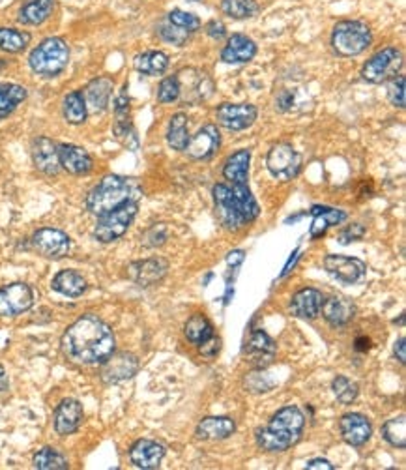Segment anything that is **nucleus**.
Returning a JSON list of instances; mask_svg holds the SVG:
<instances>
[{
	"instance_id": "nucleus-2",
	"label": "nucleus",
	"mask_w": 406,
	"mask_h": 470,
	"mask_svg": "<svg viewBox=\"0 0 406 470\" xmlns=\"http://www.w3.org/2000/svg\"><path fill=\"white\" fill-rule=\"evenodd\" d=\"M305 418L298 407H285L271 416L266 427L256 429V444L264 452H285L302 437Z\"/></svg>"
},
{
	"instance_id": "nucleus-21",
	"label": "nucleus",
	"mask_w": 406,
	"mask_h": 470,
	"mask_svg": "<svg viewBox=\"0 0 406 470\" xmlns=\"http://www.w3.org/2000/svg\"><path fill=\"white\" fill-rule=\"evenodd\" d=\"M58 157H60V165L66 169L69 174H89L94 167L92 157L84 148L75 147V145H60L58 147Z\"/></svg>"
},
{
	"instance_id": "nucleus-50",
	"label": "nucleus",
	"mask_w": 406,
	"mask_h": 470,
	"mask_svg": "<svg viewBox=\"0 0 406 470\" xmlns=\"http://www.w3.org/2000/svg\"><path fill=\"white\" fill-rule=\"evenodd\" d=\"M363 235H365L363 225L354 223V225H350V227H346V229L339 235V242H341V244H350V242L361 240Z\"/></svg>"
},
{
	"instance_id": "nucleus-10",
	"label": "nucleus",
	"mask_w": 406,
	"mask_h": 470,
	"mask_svg": "<svg viewBox=\"0 0 406 470\" xmlns=\"http://www.w3.org/2000/svg\"><path fill=\"white\" fill-rule=\"evenodd\" d=\"M256 107L251 103H221L215 111V118L230 131L247 130L256 121Z\"/></svg>"
},
{
	"instance_id": "nucleus-40",
	"label": "nucleus",
	"mask_w": 406,
	"mask_h": 470,
	"mask_svg": "<svg viewBox=\"0 0 406 470\" xmlns=\"http://www.w3.org/2000/svg\"><path fill=\"white\" fill-rule=\"evenodd\" d=\"M221 10L225 16L232 17V19H249L259 11V4L255 0H223L221 2Z\"/></svg>"
},
{
	"instance_id": "nucleus-26",
	"label": "nucleus",
	"mask_w": 406,
	"mask_h": 470,
	"mask_svg": "<svg viewBox=\"0 0 406 470\" xmlns=\"http://www.w3.org/2000/svg\"><path fill=\"white\" fill-rule=\"evenodd\" d=\"M111 94H113V81L107 77H99L94 79L92 83L84 89V103H86V109L92 111V113H101V111L107 109L109 105Z\"/></svg>"
},
{
	"instance_id": "nucleus-4",
	"label": "nucleus",
	"mask_w": 406,
	"mask_h": 470,
	"mask_svg": "<svg viewBox=\"0 0 406 470\" xmlns=\"http://www.w3.org/2000/svg\"><path fill=\"white\" fill-rule=\"evenodd\" d=\"M69 62V47L62 38H47L32 49L28 64L34 74L42 77H55L62 74Z\"/></svg>"
},
{
	"instance_id": "nucleus-16",
	"label": "nucleus",
	"mask_w": 406,
	"mask_h": 470,
	"mask_svg": "<svg viewBox=\"0 0 406 470\" xmlns=\"http://www.w3.org/2000/svg\"><path fill=\"white\" fill-rule=\"evenodd\" d=\"M214 201H215V214H218V220L221 221L223 227L230 230H238L242 229L245 223V220L239 216V212L236 210L235 203H232V197H230V188L227 184H218L214 188Z\"/></svg>"
},
{
	"instance_id": "nucleus-17",
	"label": "nucleus",
	"mask_w": 406,
	"mask_h": 470,
	"mask_svg": "<svg viewBox=\"0 0 406 470\" xmlns=\"http://www.w3.org/2000/svg\"><path fill=\"white\" fill-rule=\"evenodd\" d=\"M32 160L38 171L43 174L55 177L60 173V157H58V145L47 139V137H38L32 142Z\"/></svg>"
},
{
	"instance_id": "nucleus-23",
	"label": "nucleus",
	"mask_w": 406,
	"mask_h": 470,
	"mask_svg": "<svg viewBox=\"0 0 406 470\" xmlns=\"http://www.w3.org/2000/svg\"><path fill=\"white\" fill-rule=\"evenodd\" d=\"M256 55V43L244 34H232L221 51V60L227 64L251 62Z\"/></svg>"
},
{
	"instance_id": "nucleus-46",
	"label": "nucleus",
	"mask_w": 406,
	"mask_h": 470,
	"mask_svg": "<svg viewBox=\"0 0 406 470\" xmlns=\"http://www.w3.org/2000/svg\"><path fill=\"white\" fill-rule=\"evenodd\" d=\"M178 98H180V83H178L176 75L163 79L162 83H159V89H157L159 103H172Z\"/></svg>"
},
{
	"instance_id": "nucleus-34",
	"label": "nucleus",
	"mask_w": 406,
	"mask_h": 470,
	"mask_svg": "<svg viewBox=\"0 0 406 470\" xmlns=\"http://www.w3.org/2000/svg\"><path fill=\"white\" fill-rule=\"evenodd\" d=\"M26 99V89L21 84L0 83V121L10 116Z\"/></svg>"
},
{
	"instance_id": "nucleus-7",
	"label": "nucleus",
	"mask_w": 406,
	"mask_h": 470,
	"mask_svg": "<svg viewBox=\"0 0 406 470\" xmlns=\"http://www.w3.org/2000/svg\"><path fill=\"white\" fill-rule=\"evenodd\" d=\"M402 68V52L395 47H385L371 57L361 69V77L367 83L380 84L397 77Z\"/></svg>"
},
{
	"instance_id": "nucleus-22",
	"label": "nucleus",
	"mask_w": 406,
	"mask_h": 470,
	"mask_svg": "<svg viewBox=\"0 0 406 470\" xmlns=\"http://www.w3.org/2000/svg\"><path fill=\"white\" fill-rule=\"evenodd\" d=\"M83 422V407L81 403L75 401V399H64L60 405H58L57 413H55V429H57L58 435H72L75 433Z\"/></svg>"
},
{
	"instance_id": "nucleus-24",
	"label": "nucleus",
	"mask_w": 406,
	"mask_h": 470,
	"mask_svg": "<svg viewBox=\"0 0 406 470\" xmlns=\"http://www.w3.org/2000/svg\"><path fill=\"white\" fill-rule=\"evenodd\" d=\"M324 296L317 289H302L291 300V313L298 319H315L320 313Z\"/></svg>"
},
{
	"instance_id": "nucleus-6",
	"label": "nucleus",
	"mask_w": 406,
	"mask_h": 470,
	"mask_svg": "<svg viewBox=\"0 0 406 470\" xmlns=\"http://www.w3.org/2000/svg\"><path fill=\"white\" fill-rule=\"evenodd\" d=\"M137 216V201H128L120 204L118 208L111 210L107 214L99 216V221L94 229L96 240L109 244V242L118 240L120 236H124L133 223Z\"/></svg>"
},
{
	"instance_id": "nucleus-48",
	"label": "nucleus",
	"mask_w": 406,
	"mask_h": 470,
	"mask_svg": "<svg viewBox=\"0 0 406 470\" xmlns=\"http://www.w3.org/2000/svg\"><path fill=\"white\" fill-rule=\"evenodd\" d=\"M245 386L249 388V392H268L271 388V381L266 379L264 373H251L245 379Z\"/></svg>"
},
{
	"instance_id": "nucleus-41",
	"label": "nucleus",
	"mask_w": 406,
	"mask_h": 470,
	"mask_svg": "<svg viewBox=\"0 0 406 470\" xmlns=\"http://www.w3.org/2000/svg\"><path fill=\"white\" fill-rule=\"evenodd\" d=\"M34 466L38 470H64L68 469V461L55 448H42L34 455Z\"/></svg>"
},
{
	"instance_id": "nucleus-28",
	"label": "nucleus",
	"mask_w": 406,
	"mask_h": 470,
	"mask_svg": "<svg viewBox=\"0 0 406 470\" xmlns=\"http://www.w3.org/2000/svg\"><path fill=\"white\" fill-rule=\"evenodd\" d=\"M229 188L232 203H235L239 216L245 220V223L255 221L256 218H259V214H261V208H259L255 197L251 194L249 186H247V184H230Z\"/></svg>"
},
{
	"instance_id": "nucleus-56",
	"label": "nucleus",
	"mask_w": 406,
	"mask_h": 470,
	"mask_svg": "<svg viewBox=\"0 0 406 470\" xmlns=\"http://www.w3.org/2000/svg\"><path fill=\"white\" fill-rule=\"evenodd\" d=\"M6 386H8V376H6L4 367L0 366V392H2V390H6Z\"/></svg>"
},
{
	"instance_id": "nucleus-53",
	"label": "nucleus",
	"mask_w": 406,
	"mask_h": 470,
	"mask_svg": "<svg viewBox=\"0 0 406 470\" xmlns=\"http://www.w3.org/2000/svg\"><path fill=\"white\" fill-rule=\"evenodd\" d=\"M292 99H294V96L291 94V92H288V90H283L281 94H279V98H277V101H276V107L279 111H287L288 107H291L292 105Z\"/></svg>"
},
{
	"instance_id": "nucleus-19",
	"label": "nucleus",
	"mask_w": 406,
	"mask_h": 470,
	"mask_svg": "<svg viewBox=\"0 0 406 470\" xmlns=\"http://www.w3.org/2000/svg\"><path fill=\"white\" fill-rule=\"evenodd\" d=\"M341 435H343V440L350 446H363L367 440L371 439L373 435V427H371V422L365 418L363 414L352 413V414H344L341 418Z\"/></svg>"
},
{
	"instance_id": "nucleus-39",
	"label": "nucleus",
	"mask_w": 406,
	"mask_h": 470,
	"mask_svg": "<svg viewBox=\"0 0 406 470\" xmlns=\"http://www.w3.org/2000/svg\"><path fill=\"white\" fill-rule=\"evenodd\" d=\"M30 43L28 32L17 28H0V49L8 52H21Z\"/></svg>"
},
{
	"instance_id": "nucleus-51",
	"label": "nucleus",
	"mask_w": 406,
	"mask_h": 470,
	"mask_svg": "<svg viewBox=\"0 0 406 470\" xmlns=\"http://www.w3.org/2000/svg\"><path fill=\"white\" fill-rule=\"evenodd\" d=\"M219 349H221V340H219V337H215V334L212 335L210 340H206L204 343H201V345H198L201 354L206 356V358H214V356H218Z\"/></svg>"
},
{
	"instance_id": "nucleus-55",
	"label": "nucleus",
	"mask_w": 406,
	"mask_h": 470,
	"mask_svg": "<svg viewBox=\"0 0 406 470\" xmlns=\"http://www.w3.org/2000/svg\"><path fill=\"white\" fill-rule=\"evenodd\" d=\"M395 356L397 360L401 362V364H405L406 362V345H405V337H401V340L397 341L395 343Z\"/></svg>"
},
{
	"instance_id": "nucleus-35",
	"label": "nucleus",
	"mask_w": 406,
	"mask_h": 470,
	"mask_svg": "<svg viewBox=\"0 0 406 470\" xmlns=\"http://www.w3.org/2000/svg\"><path fill=\"white\" fill-rule=\"evenodd\" d=\"M189 139V124L188 116L184 113H176L169 122V131H167V142L172 150H186Z\"/></svg>"
},
{
	"instance_id": "nucleus-33",
	"label": "nucleus",
	"mask_w": 406,
	"mask_h": 470,
	"mask_svg": "<svg viewBox=\"0 0 406 470\" xmlns=\"http://www.w3.org/2000/svg\"><path fill=\"white\" fill-rule=\"evenodd\" d=\"M133 66L139 74L162 75L169 68V57L162 51H146L137 55Z\"/></svg>"
},
{
	"instance_id": "nucleus-59",
	"label": "nucleus",
	"mask_w": 406,
	"mask_h": 470,
	"mask_svg": "<svg viewBox=\"0 0 406 470\" xmlns=\"http://www.w3.org/2000/svg\"><path fill=\"white\" fill-rule=\"evenodd\" d=\"M189 2H197V0H189Z\"/></svg>"
},
{
	"instance_id": "nucleus-29",
	"label": "nucleus",
	"mask_w": 406,
	"mask_h": 470,
	"mask_svg": "<svg viewBox=\"0 0 406 470\" xmlns=\"http://www.w3.org/2000/svg\"><path fill=\"white\" fill-rule=\"evenodd\" d=\"M245 352L253 358V364H255L256 367H264L274 360L276 343L270 340V335L264 334L262 330H259V332H253V335H251Z\"/></svg>"
},
{
	"instance_id": "nucleus-3",
	"label": "nucleus",
	"mask_w": 406,
	"mask_h": 470,
	"mask_svg": "<svg viewBox=\"0 0 406 470\" xmlns=\"http://www.w3.org/2000/svg\"><path fill=\"white\" fill-rule=\"evenodd\" d=\"M142 195V189L135 178H124L109 174L101 178L86 197V208L96 216H103L111 210L118 208L128 201H137Z\"/></svg>"
},
{
	"instance_id": "nucleus-31",
	"label": "nucleus",
	"mask_w": 406,
	"mask_h": 470,
	"mask_svg": "<svg viewBox=\"0 0 406 470\" xmlns=\"http://www.w3.org/2000/svg\"><path fill=\"white\" fill-rule=\"evenodd\" d=\"M52 8H55V0H26L19 10V23L30 26L42 25L49 19Z\"/></svg>"
},
{
	"instance_id": "nucleus-49",
	"label": "nucleus",
	"mask_w": 406,
	"mask_h": 470,
	"mask_svg": "<svg viewBox=\"0 0 406 470\" xmlns=\"http://www.w3.org/2000/svg\"><path fill=\"white\" fill-rule=\"evenodd\" d=\"M165 240H167V230H165L163 225H156V227H152V229L148 230L145 236V244L148 247L162 246Z\"/></svg>"
},
{
	"instance_id": "nucleus-32",
	"label": "nucleus",
	"mask_w": 406,
	"mask_h": 470,
	"mask_svg": "<svg viewBox=\"0 0 406 470\" xmlns=\"http://www.w3.org/2000/svg\"><path fill=\"white\" fill-rule=\"evenodd\" d=\"M86 279L75 270H62V272H58L52 279V289L57 291V293L64 294V296H72L77 298L86 291Z\"/></svg>"
},
{
	"instance_id": "nucleus-1",
	"label": "nucleus",
	"mask_w": 406,
	"mask_h": 470,
	"mask_svg": "<svg viewBox=\"0 0 406 470\" xmlns=\"http://www.w3.org/2000/svg\"><path fill=\"white\" fill-rule=\"evenodd\" d=\"M62 350L75 364H103L115 352V335L103 320L94 315H84L66 330Z\"/></svg>"
},
{
	"instance_id": "nucleus-20",
	"label": "nucleus",
	"mask_w": 406,
	"mask_h": 470,
	"mask_svg": "<svg viewBox=\"0 0 406 470\" xmlns=\"http://www.w3.org/2000/svg\"><path fill=\"white\" fill-rule=\"evenodd\" d=\"M163 457H165V448L157 444L154 440H137L135 444L131 446L130 459L137 469L152 470L162 465Z\"/></svg>"
},
{
	"instance_id": "nucleus-37",
	"label": "nucleus",
	"mask_w": 406,
	"mask_h": 470,
	"mask_svg": "<svg viewBox=\"0 0 406 470\" xmlns=\"http://www.w3.org/2000/svg\"><path fill=\"white\" fill-rule=\"evenodd\" d=\"M184 334L191 341L193 345H201L206 340H210L214 335V326L210 323L204 315H193L191 319L184 326Z\"/></svg>"
},
{
	"instance_id": "nucleus-36",
	"label": "nucleus",
	"mask_w": 406,
	"mask_h": 470,
	"mask_svg": "<svg viewBox=\"0 0 406 470\" xmlns=\"http://www.w3.org/2000/svg\"><path fill=\"white\" fill-rule=\"evenodd\" d=\"M311 214L315 216V221H312L311 225L312 238L322 236L328 227H332V225H339L341 221H344V218H346V214L341 212V210L326 208V206H315V208L311 210Z\"/></svg>"
},
{
	"instance_id": "nucleus-57",
	"label": "nucleus",
	"mask_w": 406,
	"mask_h": 470,
	"mask_svg": "<svg viewBox=\"0 0 406 470\" xmlns=\"http://www.w3.org/2000/svg\"><path fill=\"white\" fill-rule=\"evenodd\" d=\"M369 340H358L356 341V349L361 350V352H363V350H369Z\"/></svg>"
},
{
	"instance_id": "nucleus-58",
	"label": "nucleus",
	"mask_w": 406,
	"mask_h": 470,
	"mask_svg": "<svg viewBox=\"0 0 406 470\" xmlns=\"http://www.w3.org/2000/svg\"><path fill=\"white\" fill-rule=\"evenodd\" d=\"M242 259H244V253H242V251H235V253H230L229 262L232 264L235 261H242Z\"/></svg>"
},
{
	"instance_id": "nucleus-14",
	"label": "nucleus",
	"mask_w": 406,
	"mask_h": 470,
	"mask_svg": "<svg viewBox=\"0 0 406 470\" xmlns=\"http://www.w3.org/2000/svg\"><path fill=\"white\" fill-rule=\"evenodd\" d=\"M180 83V96L184 94V99L189 103H197L201 99L208 98L212 92V81L208 75L198 69H184L176 75Z\"/></svg>"
},
{
	"instance_id": "nucleus-18",
	"label": "nucleus",
	"mask_w": 406,
	"mask_h": 470,
	"mask_svg": "<svg viewBox=\"0 0 406 470\" xmlns=\"http://www.w3.org/2000/svg\"><path fill=\"white\" fill-rule=\"evenodd\" d=\"M169 272V262L163 259H146V261H139L130 264L128 274L137 285L141 287H150L156 285L157 281H162L163 277L167 276Z\"/></svg>"
},
{
	"instance_id": "nucleus-13",
	"label": "nucleus",
	"mask_w": 406,
	"mask_h": 470,
	"mask_svg": "<svg viewBox=\"0 0 406 470\" xmlns=\"http://www.w3.org/2000/svg\"><path fill=\"white\" fill-rule=\"evenodd\" d=\"M139 371V360H137L133 354H128V352H118V354H113L103 362V367H101V379H103L107 384H116V382L128 381L131 376Z\"/></svg>"
},
{
	"instance_id": "nucleus-9",
	"label": "nucleus",
	"mask_w": 406,
	"mask_h": 470,
	"mask_svg": "<svg viewBox=\"0 0 406 470\" xmlns=\"http://www.w3.org/2000/svg\"><path fill=\"white\" fill-rule=\"evenodd\" d=\"M34 303V293L26 283H11L0 289V317H17Z\"/></svg>"
},
{
	"instance_id": "nucleus-47",
	"label": "nucleus",
	"mask_w": 406,
	"mask_h": 470,
	"mask_svg": "<svg viewBox=\"0 0 406 470\" xmlns=\"http://www.w3.org/2000/svg\"><path fill=\"white\" fill-rule=\"evenodd\" d=\"M390 101L391 105H395L399 109L405 107V75H399V77H393L390 84Z\"/></svg>"
},
{
	"instance_id": "nucleus-8",
	"label": "nucleus",
	"mask_w": 406,
	"mask_h": 470,
	"mask_svg": "<svg viewBox=\"0 0 406 470\" xmlns=\"http://www.w3.org/2000/svg\"><path fill=\"white\" fill-rule=\"evenodd\" d=\"M266 165H268V171L279 180H292L300 173V167H302V157L298 154L292 145L288 142H277L268 152V157H266Z\"/></svg>"
},
{
	"instance_id": "nucleus-5",
	"label": "nucleus",
	"mask_w": 406,
	"mask_h": 470,
	"mask_svg": "<svg viewBox=\"0 0 406 470\" xmlns=\"http://www.w3.org/2000/svg\"><path fill=\"white\" fill-rule=\"evenodd\" d=\"M373 42L371 28L361 21H339L334 26L332 45L341 57L361 55Z\"/></svg>"
},
{
	"instance_id": "nucleus-11",
	"label": "nucleus",
	"mask_w": 406,
	"mask_h": 470,
	"mask_svg": "<svg viewBox=\"0 0 406 470\" xmlns=\"http://www.w3.org/2000/svg\"><path fill=\"white\" fill-rule=\"evenodd\" d=\"M32 246L47 259H62L69 251V236L58 229H40L32 238Z\"/></svg>"
},
{
	"instance_id": "nucleus-42",
	"label": "nucleus",
	"mask_w": 406,
	"mask_h": 470,
	"mask_svg": "<svg viewBox=\"0 0 406 470\" xmlns=\"http://www.w3.org/2000/svg\"><path fill=\"white\" fill-rule=\"evenodd\" d=\"M382 437H384L391 446L395 448H405L406 446V420L405 416L391 418L384 423L382 427Z\"/></svg>"
},
{
	"instance_id": "nucleus-15",
	"label": "nucleus",
	"mask_w": 406,
	"mask_h": 470,
	"mask_svg": "<svg viewBox=\"0 0 406 470\" xmlns=\"http://www.w3.org/2000/svg\"><path fill=\"white\" fill-rule=\"evenodd\" d=\"M219 145H221L219 130L214 124H206L189 139L186 152L191 160H208L219 150Z\"/></svg>"
},
{
	"instance_id": "nucleus-54",
	"label": "nucleus",
	"mask_w": 406,
	"mask_h": 470,
	"mask_svg": "<svg viewBox=\"0 0 406 470\" xmlns=\"http://www.w3.org/2000/svg\"><path fill=\"white\" fill-rule=\"evenodd\" d=\"M308 469L309 470H320V469L334 470V465H332V463H329V461H326V459H312V461H309V463H308Z\"/></svg>"
},
{
	"instance_id": "nucleus-52",
	"label": "nucleus",
	"mask_w": 406,
	"mask_h": 470,
	"mask_svg": "<svg viewBox=\"0 0 406 470\" xmlns=\"http://www.w3.org/2000/svg\"><path fill=\"white\" fill-rule=\"evenodd\" d=\"M206 34H208L210 38H214V40H223L225 34H227V26L221 21H218V19H212V21L206 25Z\"/></svg>"
},
{
	"instance_id": "nucleus-44",
	"label": "nucleus",
	"mask_w": 406,
	"mask_h": 470,
	"mask_svg": "<svg viewBox=\"0 0 406 470\" xmlns=\"http://www.w3.org/2000/svg\"><path fill=\"white\" fill-rule=\"evenodd\" d=\"M157 34H159L162 40H165V42L174 43V45H178V47H182L184 43L188 42V38L191 32L184 30V28H180V26H174L172 23L165 21L159 25V28H157Z\"/></svg>"
},
{
	"instance_id": "nucleus-43",
	"label": "nucleus",
	"mask_w": 406,
	"mask_h": 470,
	"mask_svg": "<svg viewBox=\"0 0 406 470\" xmlns=\"http://www.w3.org/2000/svg\"><path fill=\"white\" fill-rule=\"evenodd\" d=\"M332 390H334L337 401H341L343 405H350L352 401H356V397L359 393L358 384L346 379V376H335L334 382H332Z\"/></svg>"
},
{
	"instance_id": "nucleus-25",
	"label": "nucleus",
	"mask_w": 406,
	"mask_h": 470,
	"mask_svg": "<svg viewBox=\"0 0 406 470\" xmlns=\"http://www.w3.org/2000/svg\"><path fill=\"white\" fill-rule=\"evenodd\" d=\"M322 317L328 320L332 326H344L354 319L356 306L350 298L332 296L322 302Z\"/></svg>"
},
{
	"instance_id": "nucleus-27",
	"label": "nucleus",
	"mask_w": 406,
	"mask_h": 470,
	"mask_svg": "<svg viewBox=\"0 0 406 470\" xmlns=\"http://www.w3.org/2000/svg\"><path fill=\"white\" fill-rule=\"evenodd\" d=\"M236 431V422L225 416H210L197 425V437L201 440H223L229 439Z\"/></svg>"
},
{
	"instance_id": "nucleus-30",
	"label": "nucleus",
	"mask_w": 406,
	"mask_h": 470,
	"mask_svg": "<svg viewBox=\"0 0 406 470\" xmlns=\"http://www.w3.org/2000/svg\"><path fill=\"white\" fill-rule=\"evenodd\" d=\"M249 163H251V152L242 148L235 152L232 156L225 162L223 177L230 184H247L249 180Z\"/></svg>"
},
{
	"instance_id": "nucleus-38",
	"label": "nucleus",
	"mask_w": 406,
	"mask_h": 470,
	"mask_svg": "<svg viewBox=\"0 0 406 470\" xmlns=\"http://www.w3.org/2000/svg\"><path fill=\"white\" fill-rule=\"evenodd\" d=\"M64 118L69 122V124H83L89 116V109H86V103H84V98L81 92L73 90L69 92L66 98H64Z\"/></svg>"
},
{
	"instance_id": "nucleus-45",
	"label": "nucleus",
	"mask_w": 406,
	"mask_h": 470,
	"mask_svg": "<svg viewBox=\"0 0 406 470\" xmlns=\"http://www.w3.org/2000/svg\"><path fill=\"white\" fill-rule=\"evenodd\" d=\"M167 21L172 23L174 26H180L184 30L191 32V34L201 28V19H198L197 16L189 13V11L184 10H172L167 16Z\"/></svg>"
},
{
	"instance_id": "nucleus-12",
	"label": "nucleus",
	"mask_w": 406,
	"mask_h": 470,
	"mask_svg": "<svg viewBox=\"0 0 406 470\" xmlns=\"http://www.w3.org/2000/svg\"><path fill=\"white\" fill-rule=\"evenodd\" d=\"M324 268H326V272L337 277L339 281L350 283V285L358 283L367 272L363 261L344 255H328L324 259Z\"/></svg>"
}]
</instances>
